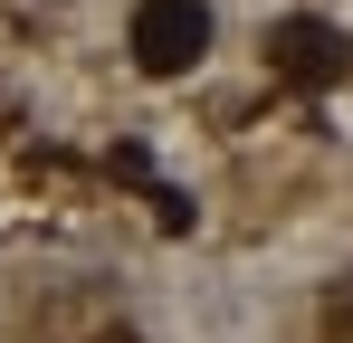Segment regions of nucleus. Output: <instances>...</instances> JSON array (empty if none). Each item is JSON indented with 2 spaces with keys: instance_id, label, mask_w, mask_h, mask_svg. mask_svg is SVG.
<instances>
[{
  "instance_id": "f257e3e1",
  "label": "nucleus",
  "mask_w": 353,
  "mask_h": 343,
  "mask_svg": "<svg viewBox=\"0 0 353 343\" xmlns=\"http://www.w3.org/2000/svg\"><path fill=\"white\" fill-rule=\"evenodd\" d=\"M210 57V0H134V67L143 76H191Z\"/></svg>"
},
{
  "instance_id": "f03ea898",
  "label": "nucleus",
  "mask_w": 353,
  "mask_h": 343,
  "mask_svg": "<svg viewBox=\"0 0 353 343\" xmlns=\"http://www.w3.org/2000/svg\"><path fill=\"white\" fill-rule=\"evenodd\" d=\"M268 67H277L287 86H305V96H325V86L353 67V48H344V29H334V19L296 10V19H277V29H268Z\"/></svg>"
}]
</instances>
